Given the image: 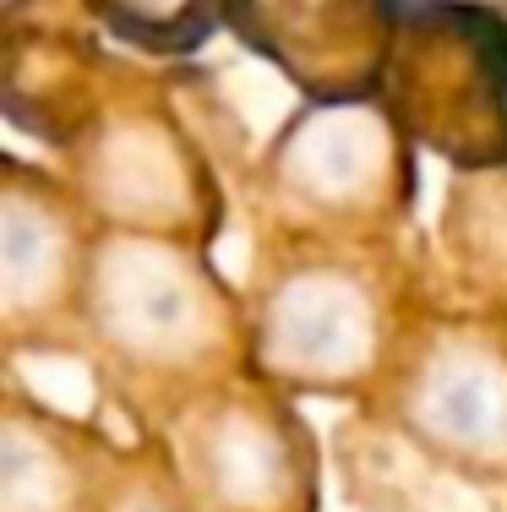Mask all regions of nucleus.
I'll return each mask as SVG.
<instances>
[{
  "instance_id": "f257e3e1",
  "label": "nucleus",
  "mask_w": 507,
  "mask_h": 512,
  "mask_svg": "<svg viewBox=\"0 0 507 512\" xmlns=\"http://www.w3.org/2000/svg\"><path fill=\"white\" fill-rule=\"evenodd\" d=\"M393 109L453 164L507 158V28L464 0H404L388 66Z\"/></svg>"
},
{
  "instance_id": "f03ea898",
  "label": "nucleus",
  "mask_w": 507,
  "mask_h": 512,
  "mask_svg": "<svg viewBox=\"0 0 507 512\" xmlns=\"http://www.w3.org/2000/svg\"><path fill=\"white\" fill-rule=\"evenodd\" d=\"M240 39L317 99H360L388 82L404 0H224Z\"/></svg>"
},
{
  "instance_id": "7ed1b4c3",
  "label": "nucleus",
  "mask_w": 507,
  "mask_h": 512,
  "mask_svg": "<svg viewBox=\"0 0 507 512\" xmlns=\"http://www.w3.org/2000/svg\"><path fill=\"white\" fill-rule=\"evenodd\" d=\"M104 11L126 39L159 44V50H191L219 28L224 0H104Z\"/></svg>"
},
{
  "instance_id": "20e7f679",
  "label": "nucleus",
  "mask_w": 507,
  "mask_h": 512,
  "mask_svg": "<svg viewBox=\"0 0 507 512\" xmlns=\"http://www.w3.org/2000/svg\"><path fill=\"white\" fill-rule=\"evenodd\" d=\"M431 414H437L453 436H469V442H475V436L502 431L507 404H502V387H491L480 371H458L431 393Z\"/></svg>"
}]
</instances>
